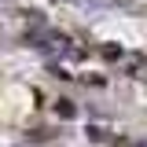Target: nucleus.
Listing matches in <instances>:
<instances>
[{"label": "nucleus", "mask_w": 147, "mask_h": 147, "mask_svg": "<svg viewBox=\"0 0 147 147\" xmlns=\"http://www.w3.org/2000/svg\"><path fill=\"white\" fill-rule=\"evenodd\" d=\"M55 4H66V7L85 11V15H96V11H103V7H107V0H55ZM114 4H125V0H114Z\"/></svg>", "instance_id": "obj_1"}]
</instances>
